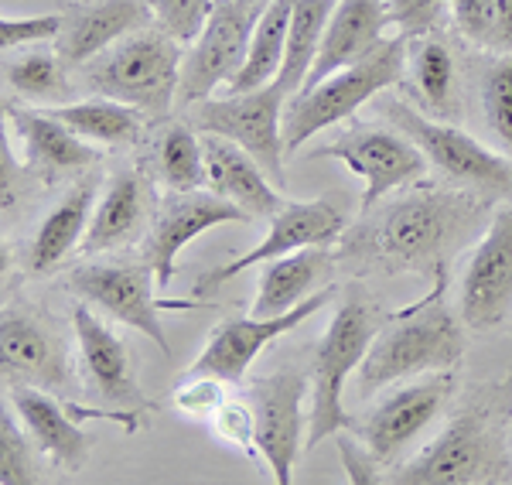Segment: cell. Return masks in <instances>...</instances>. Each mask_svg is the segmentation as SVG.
I'll return each mask as SVG.
<instances>
[{"label":"cell","mask_w":512,"mask_h":485,"mask_svg":"<svg viewBox=\"0 0 512 485\" xmlns=\"http://www.w3.org/2000/svg\"><path fill=\"white\" fill-rule=\"evenodd\" d=\"M79 4H89V0H79Z\"/></svg>","instance_id":"bcb514c9"},{"label":"cell","mask_w":512,"mask_h":485,"mask_svg":"<svg viewBox=\"0 0 512 485\" xmlns=\"http://www.w3.org/2000/svg\"><path fill=\"white\" fill-rule=\"evenodd\" d=\"M386 117L400 134H407L427 161L441 171L448 182L468 188L482 199H512V161L489 151L451 123H437L424 113L410 110L407 103H386Z\"/></svg>","instance_id":"52a82bcc"},{"label":"cell","mask_w":512,"mask_h":485,"mask_svg":"<svg viewBox=\"0 0 512 485\" xmlns=\"http://www.w3.org/2000/svg\"><path fill=\"white\" fill-rule=\"evenodd\" d=\"M65 28V14H35V18H4L0 21V48L7 55L21 45L55 41Z\"/></svg>","instance_id":"74e56055"},{"label":"cell","mask_w":512,"mask_h":485,"mask_svg":"<svg viewBox=\"0 0 512 485\" xmlns=\"http://www.w3.org/2000/svg\"><path fill=\"white\" fill-rule=\"evenodd\" d=\"M451 11H454V24H458L461 35L485 48L489 28H492L495 0H451Z\"/></svg>","instance_id":"60d3db41"},{"label":"cell","mask_w":512,"mask_h":485,"mask_svg":"<svg viewBox=\"0 0 512 485\" xmlns=\"http://www.w3.org/2000/svg\"><path fill=\"white\" fill-rule=\"evenodd\" d=\"M414 86L420 103L437 117L451 113L454 106V55L441 38H420L410 52Z\"/></svg>","instance_id":"d6a6232c"},{"label":"cell","mask_w":512,"mask_h":485,"mask_svg":"<svg viewBox=\"0 0 512 485\" xmlns=\"http://www.w3.org/2000/svg\"><path fill=\"white\" fill-rule=\"evenodd\" d=\"M246 212L236 202L222 199L216 192H171L164 195L158 205L154 226L144 236V257L147 267L154 270L158 287H171L178 274V253L185 250L195 236H202L205 229H216L222 223H246Z\"/></svg>","instance_id":"4fadbf2b"},{"label":"cell","mask_w":512,"mask_h":485,"mask_svg":"<svg viewBox=\"0 0 512 485\" xmlns=\"http://www.w3.org/2000/svg\"><path fill=\"white\" fill-rule=\"evenodd\" d=\"M154 188L147 185L137 171H117L99 199L93 219H89L86 240H82V257H99V253L130 246L147 229V219L154 223Z\"/></svg>","instance_id":"603a6c76"},{"label":"cell","mask_w":512,"mask_h":485,"mask_svg":"<svg viewBox=\"0 0 512 485\" xmlns=\"http://www.w3.org/2000/svg\"><path fill=\"white\" fill-rule=\"evenodd\" d=\"M151 274L154 270L147 263H140V267H130V263H82V267H76L65 277V291L103 308L117 322L137 328L140 335H147V339L158 345L164 356H171V342L164 335L158 315L164 308H192V304L154 301Z\"/></svg>","instance_id":"9c48e42d"},{"label":"cell","mask_w":512,"mask_h":485,"mask_svg":"<svg viewBox=\"0 0 512 485\" xmlns=\"http://www.w3.org/2000/svg\"><path fill=\"white\" fill-rule=\"evenodd\" d=\"M373 339H376V318L369 311V304L366 301L338 304L315 349V359H311L315 400H311L308 441H304L308 448H318L325 438L342 434V427H352V417L342 407V390L345 380L362 366Z\"/></svg>","instance_id":"8992f818"},{"label":"cell","mask_w":512,"mask_h":485,"mask_svg":"<svg viewBox=\"0 0 512 485\" xmlns=\"http://www.w3.org/2000/svg\"><path fill=\"white\" fill-rule=\"evenodd\" d=\"M38 472L31 462V448L24 431L11 414L0 417V485H35Z\"/></svg>","instance_id":"d590c367"},{"label":"cell","mask_w":512,"mask_h":485,"mask_svg":"<svg viewBox=\"0 0 512 485\" xmlns=\"http://www.w3.org/2000/svg\"><path fill=\"white\" fill-rule=\"evenodd\" d=\"M304 393H308V380L294 369H280L250 386V404L256 410V448L267 458L277 485L294 482L291 468L304 434Z\"/></svg>","instance_id":"e0dca14e"},{"label":"cell","mask_w":512,"mask_h":485,"mask_svg":"<svg viewBox=\"0 0 512 485\" xmlns=\"http://www.w3.org/2000/svg\"><path fill=\"white\" fill-rule=\"evenodd\" d=\"M239 4H256V7H263L267 0H239Z\"/></svg>","instance_id":"f6af8a7d"},{"label":"cell","mask_w":512,"mask_h":485,"mask_svg":"<svg viewBox=\"0 0 512 485\" xmlns=\"http://www.w3.org/2000/svg\"><path fill=\"white\" fill-rule=\"evenodd\" d=\"M154 11V21L161 24L175 41H195L202 35L216 0H147Z\"/></svg>","instance_id":"e575fe53"},{"label":"cell","mask_w":512,"mask_h":485,"mask_svg":"<svg viewBox=\"0 0 512 485\" xmlns=\"http://www.w3.org/2000/svg\"><path fill=\"white\" fill-rule=\"evenodd\" d=\"M72 328H76V345H79V363L86 386L96 393L99 400L113 407H147V400L140 397V386L134 376V363H130L127 342L117 339L99 318L89 311L86 304H76L72 311Z\"/></svg>","instance_id":"ac0fdd59"},{"label":"cell","mask_w":512,"mask_h":485,"mask_svg":"<svg viewBox=\"0 0 512 485\" xmlns=\"http://www.w3.org/2000/svg\"><path fill=\"white\" fill-rule=\"evenodd\" d=\"M448 274L444 267L434 270V291L424 301L396 311V315L376 332L366 359L359 366V393L373 397L383 386L407 376L448 373L465 356V332L461 322L444 304Z\"/></svg>","instance_id":"3957f363"},{"label":"cell","mask_w":512,"mask_h":485,"mask_svg":"<svg viewBox=\"0 0 512 485\" xmlns=\"http://www.w3.org/2000/svg\"><path fill=\"white\" fill-rule=\"evenodd\" d=\"M512 404V376L506 383L489 386L475 393L472 404L444 424V431L386 475L396 485H478V482H502L509 479V455H506V417Z\"/></svg>","instance_id":"7a4b0ae2"},{"label":"cell","mask_w":512,"mask_h":485,"mask_svg":"<svg viewBox=\"0 0 512 485\" xmlns=\"http://www.w3.org/2000/svg\"><path fill=\"white\" fill-rule=\"evenodd\" d=\"M407 41L410 38H386L369 59L332 72L311 89H297L294 100L284 110V147L287 158L301 151L321 130L349 120L366 100L400 82L407 65Z\"/></svg>","instance_id":"5b68a950"},{"label":"cell","mask_w":512,"mask_h":485,"mask_svg":"<svg viewBox=\"0 0 512 485\" xmlns=\"http://www.w3.org/2000/svg\"><path fill=\"white\" fill-rule=\"evenodd\" d=\"M93 202H96V182L93 178H82V182L72 185L69 195L48 212L28 250L31 274H48V270H55L59 263L69 260L72 253H79L82 240H86L89 219H93Z\"/></svg>","instance_id":"484cf974"},{"label":"cell","mask_w":512,"mask_h":485,"mask_svg":"<svg viewBox=\"0 0 512 485\" xmlns=\"http://www.w3.org/2000/svg\"><path fill=\"white\" fill-rule=\"evenodd\" d=\"M287 86L280 79L250 93H229L226 100H202L192 113V127L202 134L229 137L250 158L260 161L277 188L287 185L284 175V100Z\"/></svg>","instance_id":"ba28073f"},{"label":"cell","mask_w":512,"mask_h":485,"mask_svg":"<svg viewBox=\"0 0 512 485\" xmlns=\"http://www.w3.org/2000/svg\"><path fill=\"white\" fill-rule=\"evenodd\" d=\"M263 7L239 4V0H216L202 35L192 41L188 55L181 59V86H178L181 103L209 100L219 82H229L243 69L256 18H260Z\"/></svg>","instance_id":"30bf717a"},{"label":"cell","mask_w":512,"mask_h":485,"mask_svg":"<svg viewBox=\"0 0 512 485\" xmlns=\"http://www.w3.org/2000/svg\"><path fill=\"white\" fill-rule=\"evenodd\" d=\"M226 400V380H219V376H185L175 390V407L195 421L216 417Z\"/></svg>","instance_id":"8d00e7d4"},{"label":"cell","mask_w":512,"mask_h":485,"mask_svg":"<svg viewBox=\"0 0 512 485\" xmlns=\"http://www.w3.org/2000/svg\"><path fill=\"white\" fill-rule=\"evenodd\" d=\"M332 294H335L332 287H321V291H315L311 298H304L301 304H294L291 311H284V315H277V318H256V315L229 318V322H222L216 332H212L209 345H205L202 356L188 366L185 376H219V380H226V383H239L270 342L294 332V328L308 322L311 315H318L321 304L332 301Z\"/></svg>","instance_id":"9a60e30c"},{"label":"cell","mask_w":512,"mask_h":485,"mask_svg":"<svg viewBox=\"0 0 512 485\" xmlns=\"http://www.w3.org/2000/svg\"><path fill=\"white\" fill-rule=\"evenodd\" d=\"M451 386V373H427L420 383L403 386L379 400L362 421H352V431L373 451L379 465H393L437 421L451 397Z\"/></svg>","instance_id":"7c38bea8"},{"label":"cell","mask_w":512,"mask_h":485,"mask_svg":"<svg viewBox=\"0 0 512 485\" xmlns=\"http://www.w3.org/2000/svg\"><path fill=\"white\" fill-rule=\"evenodd\" d=\"M345 233V212L338 209L332 199H315V202H284L270 216V233L263 243H256L253 250H246L243 257L222 263L212 274H205L198 281L195 294H212L219 291L226 281H233L243 270L256 267V263L277 260L284 253L304 250V246H332L338 236Z\"/></svg>","instance_id":"2e32d148"},{"label":"cell","mask_w":512,"mask_h":485,"mask_svg":"<svg viewBox=\"0 0 512 485\" xmlns=\"http://www.w3.org/2000/svg\"><path fill=\"white\" fill-rule=\"evenodd\" d=\"M205 185L209 192L236 202L250 219H270L284 205L277 185L267 178L260 161L250 158L239 144L219 134H205Z\"/></svg>","instance_id":"cb8c5ba5"},{"label":"cell","mask_w":512,"mask_h":485,"mask_svg":"<svg viewBox=\"0 0 512 485\" xmlns=\"http://www.w3.org/2000/svg\"><path fill=\"white\" fill-rule=\"evenodd\" d=\"M154 171L168 192H195L205 185V147L185 123H171L154 141Z\"/></svg>","instance_id":"1f68e13d"},{"label":"cell","mask_w":512,"mask_h":485,"mask_svg":"<svg viewBox=\"0 0 512 485\" xmlns=\"http://www.w3.org/2000/svg\"><path fill=\"white\" fill-rule=\"evenodd\" d=\"M151 21L154 11L147 0H89L72 14H65V28L55 38V52L69 69H82L127 35L151 28Z\"/></svg>","instance_id":"ffe728a7"},{"label":"cell","mask_w":512,"mask_h":485,"mask_svg":"<svg viewBox=\"0 0 512 485\" xmlns=\"http://www.w3.org/2000/svg\"><path fill=\"white\" fill-rule=\"evenodd\" d=\"M216 424V434L229 445L243 448L246 455H256V410L253 404H243V400H226L219 407V414L212 417Z\"/></svg>","instance_id":"ab89813d"},{"label":"cell","mask_w":512,"mask_h":485,"mask_svg":"<svg viewBox=\"0 0 512 485\" xmlns=\"http://www.w3.org/2000/svg\"><path fill=\"white\" fill-rule=\"evenodd\" d=\"M492 55H512V0H495L489 41H485Z\"/></svg>","instance_id":"ee69618b"},{"label":"cell","mask_w":512,"mask_h":485,"mask_svg":"<svg viewBox=\"0 0 512 485\" xmlns=\"http://www.w3.org/2000/svg\"><path fill=\"white\" fill-rule=\"evenodd\" d=\"M461 322L492 332L512 318V205L492 216L461 277Z\"/></svg>","instance_id":"5bb4252c"},{"label":"cell","mask_w":512,"mask_h":485,"mask_svg":"<svg viewBox=\"0 0 512 485\" xmlns=\"http://www.w3.org/2000/svg\"><path fill=\"white\" fill-rule=\"evenodd\" d=\"M7 120H11L14 134L24 147L28 168L45 182H55L62 175H76L99 164L96 144L79 137L72 127H65L59 117L48 110H24V106H7Z\"/></svg>","instance_id":"7402d4cb"},{"label":"cell","mask_w":512,"mask_h":485,"mask_svg":"<svg viewBox=\"0 0 512 485\" xmlns=\"http://www.w3.org/2000/svg\"><path fill=\"white\" fill-rule=\"evenodd\" d=\"M4 79L14 89V96L41 106H62L69 100V65L62 62L59 52L35 48L18 59H7Z\"/></svg>","instance_id":"4dcf8cb0"},{"label":"cell","mask_w":512,"mask_h":485,"mask_svg":"<svg viewBox=\"0 0 512 485\" xmlns=\"http://www.w3.org/2000/svg\"><path fill=\"white\" fill-rule=\"evenodd\" d=\"M338 455H342V465H345V472H349V482H355V485L386 482V475L376 472V468H383V465L376 462V455L366 445H362V451H359L355 448V441L338 434Z\"/></svg>","instance_id":"b9f144b4"},{"label":"cell","mask_w":512,"mask_h":485,"mask_svg":"<svg viewBox=\"0 0 512 485\" xmlns=\"http://www.w3.org/2000/svg\"><path fill=\"white\" fill-rule=\"evenodd\" d=\"M328 267H332L328 246H311V250H294L277 260H267L260 291H256V301L250 304V315L277 318L284 311H291L294 304L308 298V291L328 274Z\"/></svg>","instance_id":"4316f807"},{"label":"cell","mask_w":512,"mask_h":485,"mask_svg":"<svg viewBox=\"0 0 512 485\" xmlns=\"http://www.w3.org/2000/svg\"><path fill=\"white\" fill-rule=\"evenodd\" d=\"M315 158H335L342 161L352 175H359L366 182L362 192V209H373L393 188H407L424 178L427 171V154L410 141L400 130H376V127H355L349 134H342L338 141L318 147Z\"/></svg>","instance_id":"8fae6325"},{"label":"cell","mask_w":512,"mask_h":485,"mask_svg":"<svg viewBox=\"0 0 512 485\" xmlns=\"http://www.w3.org/2000/svg\"><path fill=\"white\" fill-rule=\"evenodd\" d=\"M472 192H444V188H420L366 219L345 240V253L359 257L369 267L386 274L444 267V250L458 243L465 226L478 216Z\"/></svg>","instance_id":"6da1fadb"},{"label":"cell","mask_w":512,"mask_h":485,"mask_svg":"<svg viewBox=\"0 0 512 485\" xmlns=\"http://www.w3.org/2000/svg\"><path fill=\"white\" fill-rule=\"evenodd\" d=\"M52 117H59L65 127H72L79 137L93 144L106 147H120V144H134L140 134V110L117 100H106V96H93V100L82 103H62V106H48Z\"/></svg>","instance_id":"f1b7e54d"},{"label":"cell","mask_w":512,"mask_h":485,"mask_svg":"<svg viewBox=\"0 0 512 485\" xmlns=\"http://www.w3.org/2000/svg\"><path fill=\"white\" fill-rule=\"evenodd\" d=\"M0 369L7 386L24 383L38 390L69 386V366H65L59 339L21 308H7L0 315Z\"/></svg>","instance_id":"d6986e66"},{"label":"cell","mask_w":512,"mask_h":485,"mask_svg":"<svg viewBox=\"0 0 512 485\" xmlns=\"http://www.w3.org/2000/svg\"><path fill=\"white\" fill-rule=\"evenodd\" d=\"M444 4L448 0H386V11H390V24L400 28V35L414 41L437 28Z\"/></svg>","instance_id":"f35d334b"},{"label":"cell","mask_w":512,"mask_h":485,"mask_svg":"<svg viewBox=\"0 0 512 485\" xmlns=\"http://www.w3.org/2000/svg\"><path fill=\"white\" fill-rule=\"evenodd\" d=\"M482 110L512 158V55H495L482 72Z\"/></svg>","instance_id":"836d02e7"},{"label":"cell","mask_w":512,"mask_h":485,"mask_svg":"<svg viewBox=\"0 0 512 485\" xmlns=\"http://www.w3.org/2000/svg\"><path fill=\"white\" fill-rule=\"evenodd\" d=\"M0 185H4V195H0V205H4V219H11V212L18 209L21 199V171L14 164L11 144H0Z\"/></svg>","instance_id":"7bdbcfd3"},{"label":"cell","mask_w":512,"mask_h":485,"mask_svg":"<svg viewBox=\"0 0 512 485\" xmlns=\"http://www.w3.org/2000/svg\"><path fill=\"white\" fill-rule=\"evenodd\" d=\"M178 59V41L168 31L144 28L82 65V82L96 96L127 103L151 117H164L181 86Z\"/></svg>","instance_id":"277c9868"},{"label":"cell","mask_w":512,"mask_h":485,"mask_svg":"<svg viewBox=\"0 0 512 485\" xmlns=\"http://www.w3.org/2000/svg\"><path fill=\"white\" fill-rule=\"evenodd\" d=\"M11 404L18 410L31 445H35L55 468L79 472V468L89 462V438L79 431L76 421L48 397V390L11 383Z\"/></svg>","instance_id":"d4e9b609"},{"label":"cell","mask_w":512,"mask_h":485,"mask_svg":"<svg viewBox=\"0 0 512 485\" xmlns=\"http://www.w3.org/2000/svg\"><path fill=\"white\" fill-rule=\"evenodd\" d=\"M335 4L338 0H294L291 31H287V52H284V65H280V76H277L287 86V93H297V89L304 86V79H308Z\"/></svg>","instance_id":"f546056e"},{"label":"cell","mask_w":512,"mask_h":485,"mask_svg":"<svg viewBox=\"0 0 512 485\" xmlns=\"http://www.w3.org/2000/svg\"><path fill=\"white\" fill-rule=\"evenodd\" d=\"M291 14L294 0H267V7L260 11L250 38V52H246L243 69L229 79V93H250L280 76L287 52V31H291Z\"/></svg>","instance_id":"83f0119b"},{"label":"cell","mask_w":512,"mask_h":485,"mask_svg":"<svg viewBox=\"0 0 512 485\" xmlns=\"http://www.w3.org/2000/svg\"><path fill=\"white\" fill-rule=\"evenodd\" d=\"M390 28L386 0H338L332 18H328L325 38H321L318 59L311 65L301 89L318 86L332 72H342L349 65L369 59L383 45V31Z\"/></svg>","instance_id":"44dd1931"}]
</instances>
